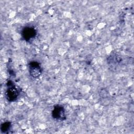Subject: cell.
I'll use <instances>...</instances> for the list:
<instances>
[{
	"instance_id": "6da1fadb",
	"label": "cell",
	"mask_w": 134,
	"mask_h": 134,
	"mask_svg": "<svg viewBox=\"0 0 134 134\" xmlns=\"http://www.w3.org/2000/svg\"><path fill=\"white\" fill-rule=\"evenodd\" d=\"M21 91V88L13 81L8 80L6 83V89L5 93L6 99L9 102L16 101L20 95Z\"/></svg>"
},
{
	"instance_id": "7a4b0ae2",
	"label": "cell",
	"mask_w": 134,
	"mask_h": 134,
	"mask_svg": "<svg viewBox=\"0 0 134 134\" xmlns=\"http://www.w3.org/2000/svg\"><path fill=\"white\" fill-rule=\"evenodd\" d=\"M20 34L23 40L30 42L37 37V30L34 26L27 25L22 28Z\"/></svg>"
},
{
	"instance_id": "3957f363",
	"label": "cell",
	"mask_w": 134,
	"mask_h": 134,
	"mask_svg": "<svg viewBox=\"0 0 134 134\" xmlns=\"http://www.w3.org/2000/svg\"><path fill=\"white\" fill-rule=\"evenodd\" d=\"M28 71L31 77L38 79L42 73L43 69L40 63L36 61H32L28 63Z\"/></svg>"
},
{
	"instance_id": "277c9868",
	"label": "cell",
	"mask_w": 134,
	"mask_h": 134,
	"mask_svg": "<svg viewBox=\"0 0 134 134\" xmlns=\"http://www.w3.org/2000/svg\"><path fill=\"white\" fill-rule=\"evenodd\" d=\"M51 116L53 119L55 120H65L66 119V116L64 107L61 105H55L52 110Z\"/></svg>"
},
{
	"instance_id": "5b68a950",
	"label": "cell",
	"mask_w": 134,
	"mask_h": 134,
	"mask_svg": "<svg viewBox=\"0 0 134 134\" xmlns=\"http://www.w3.org/2000/svg\"><path fill=\"white\" fill-rule=\"evenodd\" d=\"M122 58L116 54H111L107 58V62L111 66H117L121 63Z\"/></svg>"
},
{
	"instance_id": "8992f818",
	"label": "cell",
	"mask_w": 134,
	"mask_h": 134,
	"mask_svg": "<svg viewBox=\"0 0 134 134\" xmlns=\"http://www.w3.org/2000/svg\"><path fill=\"white\" fill-rule=\"evenodd\" d=\"M12 128V122L9 121H5L2 123L1 126V131L3 133H7Z\"/></svg>"
}]
</instances>
